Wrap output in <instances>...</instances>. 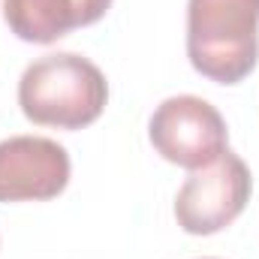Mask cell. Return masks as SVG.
<instances>
[{
  "instance_id": "7a4b0ae2",
  "label": "cell",
  "mask_w": 259,
  "mask_h": 259,
  "mask_svg": "<svg viewBox=\"0 0 259 259\" xmlns=\"http://www.w3.org/2000/svg\"><path fill=\"white\" fill-rule=\"evenodd\" d=\"M187 58L217 84H238L259 58V0H187Z\"/></svg>"
},
{
  "instance_id": "6da1fadb",
  "label": "cell",
  "mask_w": 259,
  "mask_h": 259,
  "mask_svg": "<svg viewBox=\"0 0 259 259\" xmlns=\"http://www.w3.org/2000/svg\"><path fill=\"white\" fill-rule=\"evenodd\" d=\"M106 100L109 84L100 66L72 52L42 55L18 81V106L24 118L42 127H88L103 115Z\"/></svg>"
},
{
  "instance_id": "277c9868",
  "label": "cell",
  "mask_w": 259,
  "mask_h": 259,
  "mask_svg": "<svg viewBox=\"0 0 259 259\" xmlns=\"http://www.w3.org/2000/svg\"><path fill=\"white\" fill-rule=\"evenodd\" d=\"M250 199V169L247 163L223 151L214 163L193 169L175 199L178 226L190 235H214L226 229Z\"/></svg>"
},
{
  "instance_id": "3957f363",
  "label": "cell",
  "mask_w": 259,
  "mask_h": 259,
  "mask_svg": "<svg viewBox=\"0 0 259 259\" xmlns=\"http://www.w3.org/2000/svg\"><path fill=\"white\" fill-rule=\"evenodd\" d=\"M148 136L163 160L190 172L214 163L223 151H229V130L223 115L208 100L193 94L163 100L151 115Z\"/></svg>"
},
{
  "instance_id": "8992f818",
  "label": "cell",
  "mask_w": 259,
  "mask_h": 259,
  "mask_svg": "<svg viewBox=\"0 0 259 259\" xmlns=\"http://www.w3.org/2000/svg\"><path fill=\"white\" fill-rule=\"evenodd\" d=\"M109 6L112 0H3V18L18 39L49 46L75 27L100 21Z\"/></svg>"
},
{
  "instance_id": "5b68a950",
  "label": "cell",
  "mask_w": 259,
  "mask_h": 259,
  "mask_svg": "<svg viewBox=\"0 0 259 259\" xmlns=\"http://www.w3.org/2000/svg\"><path fill=\"white\" fill-rule=\"evenodd\" d=\"M69 154L46 136H12L0 142V202H42L69 184Z\"/></svg>"
}]
</instances>
